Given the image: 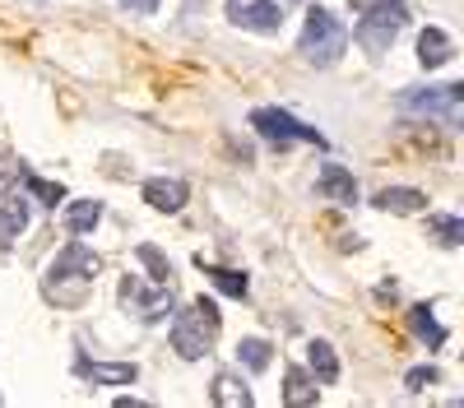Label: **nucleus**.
Segmentation results:
<instances>
[{
    "instance_id": "obj_12",
    "label": "nucleus",
    "mask_w": 464,
    "mask_h": 408,
    "mask_svg": "<svg viewBox=\"0 0 464 408\" xmlns=\"http://www.w3.org/2000/svg\"><path fill=\"white\" fill-rule=\"evenodd\" d=\"M450 56H455V43H450L441 28H422L418 33V65L422 70H441Z\"/></svg>"
},
{
    "instance_id": "obj_17",
    "label": "nucleus",
    "mask_w": 464,
    "mask_h": 408,
    "mask_svg": "<svg viewBox=\"0 0 464 408\" xmlns=\"http://www.w3.org/2000/svg\"><path fill=\"white\" fill-rule=\"evenodd\" d=\"M306 366H312V376H316L321 385H334V381H339V357H334V348H330L325 339L306 344Z\"/></svg>"
},
{
    "instance_id": "obj_10",
    "label": "nucleus",
    "mask_w": 464,
    "mask_h": 408,
    "mask_svg": "<svg viewBox=\"0 0 464 408\" xmlns=\"http://www.w3.org/2000/svg\"><path fill=\"white\" fill-rule=\"evenodd\" d=\"M316 185H321V195L334 200V204H358V181H353V172L339 167V163H325Z\"/></svg>"
},
{
    "instance_id": "obj_16",
    "label": "nucleus",
    "mask_w": 464,
    "mask_h": 408,
    "mask_svg": "<svg viewBox=\"0 0 464 408\" xmlns=\"http://www.w3.org/2000/svg\"><path fill=\"white\" fill-rule=\"evenodd\" d=\"M284 403H293V408H312L316 403V376L306 366H288L284 371Z\"/></svg>"
},
{
    "instance_id": "obj_26",
    "label": "nucleus",
    "mask_w": 464,
    "mask_h": 408,
    "mask_svg": "<svg viewBox=\"0 0 464 408\" xmlns=\"http://www.w3.org/2000/svg\"><path fill=\"white\" fill-rule=\"evenodd\" d=\"M159 5H163V0H121L126 14H159Z\"/></svg>"
},
{
    "instance_id": "obj_14",
    "label": "nucleus",
    "mask_w": 464,
    "mask_h": 408,
    "mask_svg": "<svg viewBox=\"0 0 464 408\" xmlns=\"http://www.w3.org/2000/svg\"><path fill=\"white\" fill-rule=\"evenodd\" d=\"M24 228H28V200L24 195H10L5 204H0V251H10Z\"/></svg>"
},
{
    "instance_id": "obj_2",
    "label": "nucleus",
    "mask_w": 464,
    "mask_h": 408,
    "mask_svg": "<svg viewBox=\"0 0 464 408\" xmlns=\"http://www.w3.org/2000/svg\"><path fill=\"white\" fill-rule=\"evenodd\" d=\"M297 52H302V61L306 65H334L343 52H348V28L330 14V10H312L306 14V24H302V37H297Z\"/></svg>"
},
{
    "instance_id": "obj_9",
    "label": "nucleus",
    "mask_w": 464,
    "mask_h": 408,
    "mask_svg": "<svg viewBox=\"0 0 464 408\" xmlns=\"http://www.w3.org/2000/svg\"><path fill=\"white\" fill-rule=\"evenodd\" d=\"M186 181H177V176H149L144 181V200L159 209V213H177V209H186Z\"/></svg>"
},
{
    "instance_id": "obj_22",
    "label": "nucleus",
    "mask_w": 464,
    "mask_h": 408,
    "mask_svg": "<svg viewBox=\"0 0 464 408\" xmlns=\"http://www.w3.org/2000/svg\"><path fill=\"white\" fill-rule=\"evenodd\" d=\"M269 357H275V353H269L265 339H242V344H237V362H242L246 371H265Z\"/></svg>"
},
{
    "instance_id": "obj_24",
    "label": "nucleus",
    "mask_w": 464,
    "mask_h": 408,
    "mask_svg": "<svg viewBox=\"0 0 464 408\" xmlns=\"http://www.w3.org/2000/svg\"><path fill=\"white\" fill-rule=\"evenodd\" d=\"M24 185H28V195H33V200H43L47 209H56V204L65 200V191H61L56 181H43V176H28Z\"/></svg>"
},
{
    "instance_id": "obj_19",
    "label": "nucleus",
    "mask_w": 464,
    "mask_h": 408,
    "mask_svg": "<svg viewBox=\"0 0 464 408\" xmlns=\"http://www.w3.org/2000/svg\"><path fill=\"white\" fill-rule=\"evenodd\" d=\"M135 260L149 270L153 283H172V260H168L159 246H153V242H140V246H135Z\"/></svg>"
},
{
    "instance_id": "obj_27",
    "label": "nucleus",
    "mask_w": 464,
    "mask_h": 408,
    "mask_svg": "<svg viewBox=\"0 0 464 408\" xmlns=\"http://www.w3.org/2000/svg\"><path fill=\"white\" fill-rule=\"evenodd\" d=\"M348 5H353V10H358V14H362V10H367V5H376V0H348Z\"/></svg>"
},
{
    "instance_id": "obj_3",
    "label": "nucleus",
    "mask_w": 464,
    "mask_h": 408,
    "mask_svg": "<svg viewBox=\"0 0 464 408\" xmlns=\"http://www.w3.org/2000/svg\"><path fill=\"white\" fill-rule=\"evenodd\" d=\"M400 111L404 117H422V121H441L446 130H459V121H464V84L404 89L400 93Z\"/></svg>"
},
{
    "instance_id": "obj_20",
    "label": "nucleus",
    "mask_w": 464,
    "mask_h": 408,
    "mask_svg": "<svg viewBox=\"0 0 464 408\" xmlns=\"http://www.w3.org/2000/svg\"><path fill=\"white\" fill-rule=\"evenodd\" d=\"M409 325H413V334H418L428 348H441V344H446V329L437 325L432 307H413V311H409Z\"/></svg>"
},
{
    "instance_id": "obj_5",
    "label": "nucleus",
    "mask_w": 464,
    "mask_h": 408,
    "mask_svg": "<svg viewBox=\"0 0 464 408\" xmlns=\"http://www.w3.org/2000/svg\"><path fill=\"white\" fill-rule=\"evenodd\" d=\"M251 126L260 139H269L275 148H288V144H325L316 126H302L297 117H288V111L279 107H256L251 111Z\"/></svg>"
},
{
    "instance_id": "obj_7",
    "label": "nucleus",
    "mask_w": 464,
    "mask_h": 408,
    "mask_svg": "<svg viewBox=\"0 0 464 408\" xmlns=\"http://www.w3.org/2000/svg\"><path fill=\"white\" fill-rule=\"evenodd\" d=\"M121 302H126L140 320L153 325V320H163V316L172 311V283H159L153 292H144L135 279H126V283H121Z\"/></svg>"
},
{
    "instance_id": "obj_13",
    "label": "nucleus",
    "mask_w": 464,
    "mask_h": 408,
    "mask_svg": "<svg viewBox=\"0 0 464 408\" xmlns=\"http://www.w3.org/2000/svg\"><path fill=\"white\" fill-rule=\"evenodd\" d=\"M209 399H214L218 408H251V385L237 376V371H218Z\"/></svg>"
},
{
    "instance_id": "obj_4",
    "label": "nucleus",
    "mask_w": 464,
    "mask_h": 408,
    "mask_svg": "<svg viewBox=\"0 0 464 408\" xmlns=\"http://www.w3.org/2000/svg\"><path fill=\"white\" fill-rule=\"evenodd\" d=\"M404 24H409V5H404V0H376V5L362 10L353 37L372 56H385V52H391V43L404 33Z\"/></svg>"
},
{
    "instance_id": "obj_23",
    "label": "nucleus",
    "mask_w": 464,
    "mask_h": 408,
    "mask_svg": "<svg viewBox=\"0 0 464 408\" xmlns=\"http://www.w3.org/2000/svg\"><path fill=\"white\" fill-rule=\"evenodd\" d=\"M432 232H437L441 246H459V242H464V223H459L455 213H437V218H432Z\"/></svg>"
},
{
    "instance_id": "obj_25",
    "label": "nucleus",
    "mask_w": 464,
    "mask_h": 408,
    "mask_svg": "<svg viewBox=\"0 0 464 408\" xmlns=\"http://www.w3.org/2000/svg\"><path fill=\"white\" fill-rule=\"evenodd\" d=\"M437 381H441V371H437V366H413L409 376H404V390L422 394V390H428V385H437Z\"/></svg>"
},
{
    "instance_id": "obj_1",
    "label": "nucleus",
    "mask_w": 464,
    "mask_h": 408,
    "mask_svg": "<svg viewBox=\"0 0 464 408\" xmlns=\"http://www.w3.org/2000/svg\"><path fill=\"white\" fill-rule=\"evenodd\" d=\"M214 339H218V307L209 302V297H196L186 311L172 316V348H177V357L200 362L205 353H214Z\"/></svg>"
},
{
    "instance_id": "obj_18",
    "label": "nucleus",
    "mask_w": 464,
    "mask_h": 408,
    "mask_svg": "<svg viewBox=\"0 0 464 408\" xmlns=\"http://www.w3.org/2000/svg\"><path fill=\"white\" fill-rule=\"evenodd\" d=\"M98 223H102V204H98V200H74V204H65V228H70L74 237L93 232Z\"/></svg>"
},
{
    "instance_id": "obj_11",
    "label": "nucleus",
    "mask_w": 464,
    "mask_h": 408,
    "mask_svg": "<svg viewBox=\"0 0 464 408\" xmlns=\"http://www.w3.org/2000/svg\"><path fill=\"white\" fill-rule=\"evenodd\" d=\"M80 376L93 381V385H135V362H89L80 357Z\"/></svg>"
},
{
    "instance_id": "obj_28",
    "label": "nucleus",
    "mask_w": 464,
    "mask_h": 408,
    "mask_svg": "<svg viewBox=\"0 0 464 408\" xmlns=\"http://www.w3.org/2000/svg\"><path fill=\"white\" fill-rule=\"evenodd\" d=\"M297 5H306V0H297Z\"/></svg>"
},
{
    "instance_id": "obj_8",
    "label": "nucleus",
    "mask_w": 464,
    "mask_h": 408,
    "mask_svg": "<svg viewBox=\"0 0 464 408\" xmlns=\"http://www.w3.org/2000/svg\"><path fill=\"white\" fill-rule=\"evenodd\" d=\"M227 19L251 33H279V24H284L275 0H227Z\"/></svg>"
},
{
    "instance_id": "obj_6",
    "label": "nucleus",
    "mask_w": 464,
    "mask_h": 408,
    "mask_svg": "<svg viewBox=\"0 0 464 408\" xmlns=\"http://www.w3.org/2000/svg\"><path fill=\"white\" fill-rule=\"evenodd\" d=\"M98 274H102V260H98L84 242H70V246L52 260V270H47L52 283H93Z\"/></svg>"
},
{
    "instance_id": "obj_15",
    "label": "nucleus",
    "mask_w": 464,
    "mask_h": 408,
    "mask_svg": "<svg viewBox=\"0 0 464 408\" xmlns=\"http://www.w3.org/2000/svg\"><path fill=\"white\" fill-rule=\"evenodd\" d=\"M376 209H385V213H422L428 209V195L413 191V185H385V191L376 195Z\"/></svg>"
},
{
    "instance_id": "obj_21",
    "label": "nucleus",
    "mask_w": 464,
    "mask_h": 408,
    "mask_svg": "<svg viewBox=\"0 0 464 408\" xmlns=\"http://www.w3.org/2000/svg\"><path fill=\"white\" fill-rule=\"evenodd\" d=\"M200 270L209 274V283L218 288V292H227V297H246V274H237V270H223V265H205V255H200Z\"/></svg>"
}]
</instances>
